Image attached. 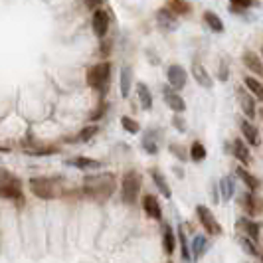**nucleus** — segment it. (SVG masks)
<instances>
[{
  "label": "nucleus",
  "instance_id": "c85d7f7f",
  "mask_svg": "<svg viewBox=\"0 0 263 263\" xmlns=\"http://www.w3.org/2000/svg\"><path fill=\"white\" fill-rule=\"evenodd\" d=\"M253 4H255V0H230V8L234 12H243L250 6H253Z\"/></svg>",
  "mask_w": 263,
  "mask_h": 263
},
{
  "label": "nucleus",
  "instance_id": "ddd939ff",
  "mask_svg": "<svg viewBox=\"0 0 263 263\" xmlns=\"http://www.w3.org/2000/svg\"><path fill=\"white\" fill-rule=\"evenodd\" d=\"M158 24L162 28H166V30H176L178 26V20H176V16L174 12H171L168 8H164V10H158V16H157Z\"/></svg>",
  "mask_w": 263,
  "mask_h": 263
},
{
  "label": "nucleus",
  "instance_id": "4c0bfd02",
  "mask_svg": "<svg viewBox=\"0 0 263 263\" xmlns=\"http://www.w3.org/2000/svg\"><path fill=\"white\" fill-rule=\"evenodd\" d=\"M172 121H174V127H176L178 131H184V129H186V125L182 123V119H180V117H174Z\"/></svg>",
  "mask_w": 263,
  "mask_h": 263
},
{
  "label": "nucleus",
  "instance_id": "6ab92c4d",
  "mask_svg": "<svg viewBox=\"0 0 263 263\" xmlns=\"http://www.w3.org/2000/svg\"><path fill=\"white\" fill-rule=\"evenodd\" d=\"M246 208H248L250 216H257L259 212H263V200L250 194V196H246Z\"/></svg>",
  "mask_w": 263,
  "mask_h": 263
},
{
  "label": "nucleus",
  "instance_id": "4be33fe9",
  "mask_svg": "<svg viewBox=\"0 0 263 263\" xmlns=\"http://www.w3.org/2000/svg\"><path fill=\"white\" fill-rule=\"evenodd\" d=\"M131 67H123L121 69V95L127 97L131 91Z\"/></svg>",
  "mask_w": 263,
  "mask_h": 263
},
{
  "label": "nucleus",
  "instance_id": "72a5a7b5",
  "mask_svg": "<svg viewBox=\"0 0 263 263\" xmlns=\"http://www.w3.org/2000/svg\"><path fill=\"white\" fill-rule=\"evenodd\" d=\"M99 131V127L97 125H91V127H85L83 131L79 133V141H89L95 133Z\"/></svg>",
  "mask_w": 263,
  "mask_h": 263
},
{
  "label": "nucleus",
  "instance_id": "9d476101",
  "mask_svg": "<svg viewBox=\"0 0 263 263\" xmlns=\"http://www.w3.org/2000/svg\"><path fill=\"white\" fill-rule=\"evenodd\" d=\"M243 64H246V67L250 69L251 73L261 76V78H263V62H261V58H259L257 53L246 52V53H243Z\"/></svg>",
  "mask_w": 263,
  "mask_h": 263
},
{
  "label": "nucleus",
  "instance_id": "bb28decb",
  "mask_svg": "<svg viewBox=\"0 0 263 263\" xmlns=\"http://www.w3.org/2000/svg\"><path fill=\"white\" fill-rule=\"evenodd\" d=\"M237 176H239V178H241L246 184L250 186L251 190H257V188H259V180H257L253 174H250L246 168H237Z\"/></svg>",
  "mask_w": 263,
  "mask_h": 263
},
{
  "label": "nucleus",
  "instance_id": "f257e3e1",
  "mask_svg": "<svg viewBox=\"0 0 263 263\" xmlns=\"http://www.w3.org/2000/svg\"><path fill=\"white\" fill-rule=\"evenodd\" d=\"M115 186H117V180L113 174H91L83 180V192L85 196H89L91 200H97V202H103L107 198H111V194L115 192Z\"/></svg>",
  "mask_w": 263,
  "mask_h": 263
},
{
  "label": "nucleus",
  "instance_id": "2f4dec72",
  "mask_svg": "<svg viewBox=\"0 0 263 263\" xmlns=\"http://www.w3.org/2000/svg\"><path fill=\"white\" fill-rule=\"evenodd\" d=\"M143 146H145L146 153H151V155H155L158 151L157 143H155V139H153V135H146L145 139H143Z\"/></svg>",
  "mask_w": 263,
  "mask_h": 263
},
{
  "label": "nucleus",
  "instance_id": "dca6fc26",
  "mask_svg": "<svg viewBox=\"0 0 263 263\" xmlns=\"http://www.w3.org/2000/svg\"><path fill=\"white\" fill-rule=\"evenodd\" d=\"M67 164L78 166V168H83V171H87V168H99V166H101V162H99V160H95V158H85V157L69 158V160H67Z\"/></svg>",
  "mask_w": 263,
  "mask_h": 263
},
{
  "label": "nucleus",
  "instance_id": "0eeeda50",
  "mask_svg": "<svg viewBox=\"0 0 263 263\" xmlns=\"http://www.w3.org/2000/svg\"><path fill=\"white\" fill-rule=\"evenodd\" d=\"M93 32H95V36L97 38H103L107 34V30H109V18H107L105 10H95V14H93Z\"/></svg>",
  "mask_w": 263,
  "mask_h": 263
},
{
  "label": "nucleus",
  "instance_id": "7c9ffc66",
  "mask_svg": "<svg viewBox=\"0 0 263 263\" xmlns=\"http://www.w3.org/2000/svg\"><path fill=\"white\" fill-rule=\"evenodd\" d=\"M220 188H222V196H224L226 200L232 198V194H234V182H232V178H222Z\"/></svg>",
  "mask_w": 263,
  "mask_h": 263
},
{
  "label": "nucleus",
  "instance_id": "f3484780",
  "mask_svg": "<svg viewBox=\"0 0 263 263\" xmlns=\"http://www.w3.org/2000/svg\"><path fill=\"white\" fill-rule=\"evenodd\" d=\"M237 97H239V103H241V109H243V113H246V115H248L250 119H253V115H255V103H253V99H251L250 95L243 91V89H239Z\"/></svg>",
  "mask_w": 263,
  "mask_h": 263
},
{
  "label": "nucleus",
  "instance_id": "a878e982",
  "mask_svg": "<svg viewBox=\"0 0 263 263\" xmlns=\"http://www.w3.org/2000/svg\"><path fill=\"white\" fill-rule=\"evenodd\" d=\"M162 246H164V251L172 255V251L176 248V239H174V234H172L171 228H166L164 230V234H162Z\"/></svg>",
  "mask_w": 263,
  "mask_h": 263
},
{
  "label": "nucleus",
  "instance_id": "7ed1b4c3",
  "mask_svg": "<svg viewBox=\"0 0 263 263\" xmlns=\"http://www.w3.org/2000/svg\"><path fill=\"white\" fill-rule=\"evenodd\" d=\"M0 198L6 200H22V184L10 172L0 168Z\"/></svg>",
  "mask_w": 263,
  "mask_h": 263
},
{
  "label": "nucleus",
  "instance_id": "5701e85b",
  "mask_svg": "<svg viewBox=\"0 0 263 263\" xmlns=\"http://www.w3.org/2000/svg\"><path fill=\"white\" fill-rule=\"evenodd\" d=\"M168 10L174 14H188L190 12V4L186 0H166Z\"/></svg>",
  "mask_w": 263,
  "mask_h": 263
},
{
  "label": "nucleus",
  "instance_id": "c9c22d12",
  "mask_svg": "<svg viewBox=\"0 0 263 263\" xmlns=\"http://www.w3.org/2000/svg\"><path fill=\"white\" fill-rule=\"evenodd\" d=\"M85 2V6L89 8V10H97L101 4H103V0H83Z\"/></svg>",
  "mask_w": 263,
  "mask_h": 263
},
{
  "label": "nucleus",
  "instance_id": "412c9836",
  "mask_svg": "<svg viewBox=\"0 0 263 263\" xmlns=\"http://www.w3.org/2000/svg\"><path fill=\"white\" fill-rule=\"evenodd\" d=\"M204 22H206L208 28L214 30V32H224V22H222V18H220V16H216L214 12L204 14Z\"/></svg>",
  "mask_w": 263,
  "mask_h": 263
},
{
  "label": "nucleus",
  "instance_id": "f8f14e48",
  "mask_svg": "<svg viewBox=\"0 0 263 263\" xmlns=\"http://www.w3.org/2000/svg\"><path fill=\"white\" fill-rule=\"evenodd\" d=\"M143 208H145L146 216H151V218H155V220H160V218H162L160 204H158V200L155 196H145V200H143Z\"/></svg>",
  "mask_w": 263,
  "mask_h": 263
},
{
  "label": "nucleus",
  "instance_id": "a211bd4d",
  "mask_svg": "<svg viewBox=\"0 0 263 263\" xmlns=\"http://www.w3.org/2000/svg\"><path fill=\"white\" fill-rule=\"evenodd\" d=\"M232 151H234V157L239 158L241 162H250V151H248V146L241 139H236L232 143Z\"/></svg>",
  "mask_w": 263,
  "mask_h": 263
},
{
  "label": "nucleus",
  "instance_id": "1a4fd4ad",
  "mask_svg": "<svg viewBox=\"0 0 263 263\" xmlns=\"http://www.w3.org/2000/svg\"><path fill=\"white\" fill-rule=\"evenodd\" d=\"M192 76H194V79H196L202 87H206V89H210L212 85H214L210 73L206 71V67L202 66L200 62H192Z\"/></svg>",
  "mask_w": 263,
  "mask_h": 263
},
{
  "label": "nucleus",
  "instance_id": "6e6552de",
  "mask_svg": "<svg viewBox=\"0 0 263 263\" xmlns=\"http://www.w3.org/2000/svg\"><path fill=\"white\" fill-rule=\"evenodd\" d=\"M166 76H168V83H171L174 89H182V87H184V83H186L184 67L171 66L168 67V71H166Z\"/></svg>",
  "mask_w": 263,
  "mask_h": 263
},
{
  "label": "nucleus",
  "instance_id": "39448f33",
  "mask_svg": "<svg viewBox=\"0 0 263 263\" xmlns=\"http://www.w3.org/2000/svg\"><path fill=\"white\" fill-rule=\"evenodd\" d=\"M139 192H141V176L135 171H129L123 176V182H121V194H123L125 204H135Z\"/></svg>",
  "mask_w": 263,
  "mask_h": 263
},
{
  "label": "nucleus",
  "instance_id": "f704fd0d",
  "mask_svg": "<svg viewBox=\"0 0 263 263\" xmlns=\"http://www.w3.org/2000/svg\"><path fill=\"white\" fill-rule=\"evenodd\" d=\"M239 241H241V246H243V250H246V251H250L251 255H257V250L253 248V243H251V241H248L246 237H241Z\"/></svg>",
  "mask_w": 263,
  "mask_h": 263
},
{
  "label": "nucleus",
  "instance_id": "4468645a",
  "mask_svg": "<svg viewBox=\"0 0 263 263\" xmlns=\"http://www.w3.org/2000/svg\"><path fill=\"white\" fill-rule=\"evenodd\" d=\"M239 129H241L243 137L248 139V143H250V145H253V146L259 145V131L253 127V123H250V121H241Z\"/></svg>",
  "mask_w": 263,
  "mask_h": 263
},
{
  "label": "nucleus",
  "instance_id": "b1692460",
  "mask_svg": "<svg viewBox=\"0 0 263 263\" xmlns=\"http://www.w3.org/2000/svg\"><path fill=\"white\" fill-rule=\"evenodd\" d=\"M151 176H153V180H155V184H157V188L164 194L166 198H171V188H168V184H166V180H164V176L160 174L158 171H151Z\"/></svg>",
  "mask_w": 263,
  "mask_h": 263
},
{
  "label": "nucleus",
  "instance_id": "423d86ee",
  "mask_svg": "<svg viewBox=\"0 0 263 263\" xmlns=\"http://www.w3.org/2000/svg\"><path fill=\"white\" fill-rule=\"evenodd\" d=\"M198 218H200V224L204 226V230L208 232V234H222V228L220 224L216 222V218H214V214H212L206 206H198Z\"/></svg>",
  "mask_w": 263,
  "mask_h": 263
},
{
  "label": "nucleus",
  "instance_id": "cd10ccee",
  "mask_svg": "<svg viewBox=\"0 0 263 263\" xmlns=\"http://www.w3.org/2000/svg\"><path fill=\"white\" fill-rule=\"evenodd\" d=\"M206 246H208V239L204 236H196L194 237V241H192V251H194V257H200V255H204V251H206Z\"/></svg>",
  "mask_w": 263,
  "mask_h": 263
},
{
  "label": "nucleus",
  "instance_id": "473e14b6",
  "mask_svg": "<svg viewBox=\"0 0 263 263\" xmlns=\"http://www.w3.org/2000/svg\"><path fill=\"white\" fill-rule=\"evenodd\" d=\"M121 125H123L129 133H139V123H137V121H133L131 117H123L121 119Z\"/></svg>",
  "mask_w": 263,
  "mask_h": 263
},
{
  "label": "nucleus",
  "instance_id": "f03ea898",
  "mask_svg": "<svg viewBox=\"0 0 263 263\" xmlns=\"http://www.w3.org/2000/svg\"><path fill=\"white\" fill-rule=\"evenodd\" d=\"M111 78V64L109 62H101L87 71V85L97 89V91H105L107 83Z\"/></svg>",
  "mask_w": 263,
  "mask_h": 263
},
{
  "label": "nucleus",
  "instance_id": "c756f323",
  "mask_svg": "<svg viewBox=\"0 0 263 263\" xmlns=\"http://www.w3.org/2000/svg\"><path fill=\"white\" fill-rule=\"evenodd\" d=\"M190 153H192V160H196V162L198 160H204L206 158V146L202 145V143H198V141H194Z\"/></svg>",
  "mask_w": 263,
  "mask_h": 263
},
{
  "label": "nucleus",
  "instance_id": "aec40b11",
  "mask_svg": "<svg viewBox=\"0 0 263 263\" xmlns=\"http://www.w3.org/2000/svg\"><path fill=\"white\" fill-rule=\"evenodd\" d=\"M137 95H139L141 107L148 111V109L153 107V97H151V93H148V89H146L145 83H137Z\"/></svg>",
  "mask_w": 263,
  "mask_h": 263
},
{
  "label": "nucleus",
  "instance_id": "9b49d317",
  "mask_svg": "<svg viewBox=\"0 0 263 263\" xmlns=\"http://www.w3.org/2000/svg\"><path fill=\"white\" fill-rule=\"evenodd\" d=\"M237 230L243 232L246 236H250L251 239H257V237H259V224H255L250 218H241V220L237 222Z\"/></svg>",
  "mask_w": 263,
  "mask_h": 263
},
{
  "label": "nucleus",
  "instance_id": "20e7f679",
  "mask_svg": "<svg viewBox=\"0 0 263 263\" xmlns=\"http://www.w3.org/2000/svg\"><path fill=\"white\" fill-rule=\"evenodd\" d=\"M30 190H32L34 196L42 198V200H53V198H58V194H60L58 182L52 180V178H42V176L30 180Z\"/></svg>",
  "mask_w": 263,
  "mask_h": 263
},
{
  "label": "nucleus",
  "instance_id": "393cba45",
  "mask_svg": "<svg viewBox=\"0 0 263 263\" xmlns=\"http://www.w3.org/2000/svg\"><path fill=\"white\" fill-rule=\"evenodd\" d=\"M243 83L248 85V89H250V91L253 93L257 99H261V101H263V83H259L255 78H246V79H243Z\"/></svg>",
  "mask_w": 263,
  "mask_h": 263
},
{
  "label": "nucleus",
  "instance_id": "2eb2a0df",
  "mask_svg": "<svg viewBox=\"0 0 263 263\" xmlns=\"http://www.w3.org/2000/svg\"><path fill=\"white\" fill-rule=\"evenodd\" d=\"M164 101H166V105L171 107L172 111H176V113H180V111H184V99L178 95V93L174 91H166L164 93Z\"/></svg>",
  "mask_w": 263,
  "mask_h": 263
},
{
  "label": "nucleus",
  "instance_id": "e433bc0d",
  "mask_svg": "<svg viewBox=\"0 0 263 263\" xmlns=\"http://www.w3.org/2000/svg\"><path fill=\"white\" fill-rule=\"evenodd\" d=\"M171 151H174V155L178 158H184V148L180 145H171Z\"/></svg>",
  "mask_w": 263,
  "mask_h": 263
}]
</instances>
